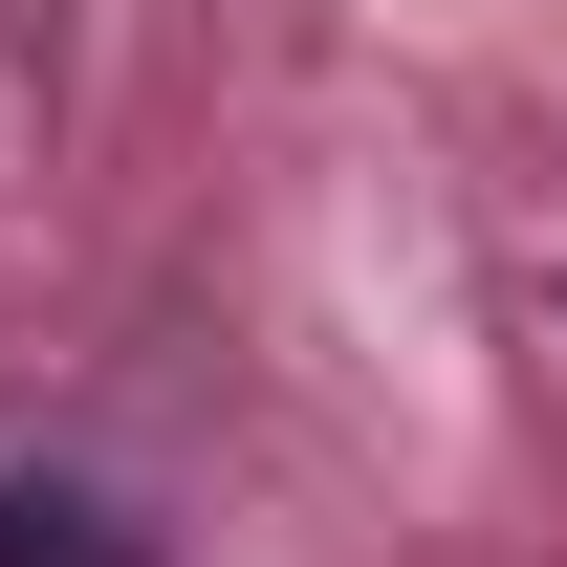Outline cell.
<instances>
[{"mask_svg":"<svg viewBox=\"0 0 567 567\" xmlns=\"http://www.w3.org/2000/svg\"><path fill=\"white\" fill-rule=\"evenodd\" d=\"M0 567H153V524L87 481H0Z\"/></svg>","mask_w":567,"mask_h":567,"instance_id":"1","label":"cell"}]
</instances>
